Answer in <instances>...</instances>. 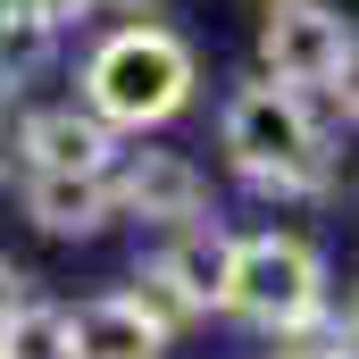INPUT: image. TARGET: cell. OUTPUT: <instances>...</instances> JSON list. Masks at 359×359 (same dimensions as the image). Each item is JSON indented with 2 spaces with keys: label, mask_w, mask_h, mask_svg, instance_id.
<instances>
[{
  "label": "cell",
  "mask_w": 359,
  "mask_h": 359,
  "mask_svg": "<svg viewBox=\"0 0 359 359\" xmlns=\"http://www.w3.org/2000/svg\"><path fill=\"white\" fill-rule=\"evenodd\" d=\"M25 292H34V276L17 268V259H0V318H8V309H17Z\"/></svg>",
  "instance_id": "13"
},
{
  "label": "cell",
  "mask_w": 359,
  "mask_h": 359,
  "mask_svg": "<svg viewBox=\"0 0 359 359\" xmlns=\"http://www.w3.org/2000/svg\"><path fill=\"white\" fill-rule=\"evenodd\" d=\"M351 192H359V184H351Z\"/></svg>",
  "instance_id": "19"
},
{
  "label": "cell",
  "mask_w": 359,
  "mask_h": 359,
  "mask_svg": "<svg viewBox=\"0 0 359 359\" xmlns=\"http://www.w3.org/2000/svg\"><path fill=\"white\" fill-rule=\"evenodd\" d=\"M17 217L50 243H92L117 226V184L109 176H67V168H25L17 176Z\"/></svg>",
  "instance_id": "9"
},
{
  "label": "cell",
  "mask_w": 359,
  "mask_h": 359,
  "mask_svg": "<svg viewBox=\"0 0 359 359\" xmlns=\"http://www.w3.org/2000/svg\"><path fill=\"white\" fill-rule=\"evenodd\" d=\"M8 151L17 168H67V176H109L126 134L92 109V100H50V109H25L8 126Z\"/></svg>",
  "instance_id": "7"
},
{
  "label": "cell",
  "mask_w": 359,
  "mask_h": 359,
  "mask_svg": "<svg viewBox=\"0 0 359 359\" xmlns=\"http://www.w3.org/2000/svg\"><path fill=\"white\" fill-rule=\"evenodd\" d=\"M0 100H8V92H0Z\"/></svg>",
  "instance_id": "18"
},
{
  "label": "cell",
  "mask_w": 359,
  "mask_h": 359,
  "mask_svg": "<svg viewBox=\"0 0 359 359\" xmlns=\"http://www.w3.org/2000/svg\"><path fill=\"white\" fill-rule=\"evenodd\" d=\"M326 100L343 109V126H359V25H351V42H343V67H334V84H326Z\"/></svg>",
  "instance_id": "11"
},
{
  "label": "cell",
  "mask_w": 359,
  "mask_h": 359,
  "mask_svg": "<svg viewBox=\"0 0 359 359\" xmlns=\"http://www.w3.org/2000/svg\"><path fill=\"white\" fill-rule=\"evenodd\" d=\"M343 42H351V17L334 0H268L259 8V76L309 92V100L334 84Z\"/></svg>",
  "instance_id": "5"
},
{
  "label": "cell",
  "mask_w": 359,
  "mask_h": 359,
  "mask_svg": "<svg viewBox=\"0 0 359 359\" xmlns=\"http://www.w3.org/2000/svg\"><path fill=\"white\" fill-rule=\"evenodd\" d=\"M76 84H84V100L117 126V134H159V126H176L184 109H192L201 59H192V42H184L176 25L126 17V25H109L84 50V76H76Z\"/></svg>",
  "instance_id": "2"
},
{
  "label": "cell",
  "mask_w": 359,
  "mask_h": 359,
  "mask_svg": "<svg viewBox=\"0 0 359 359\" xmlns=\"http://www.w3.org/2000/svg\"><path fill=\"white\" fill-rule=\"evenodd\" d=\"M226 318L259 326L268 343L284 334H309L326 318V251L292 226H259V234H234V301Z\"/></svg>",
  "instance_id": "3"
},
{
  "label": "cell",
  "mask_w": 359,
  "mask_h": 359,
  "mask_svg": "<svg viewBox=\"0 0 359 359\" xmlns=\"http://www.w3.org/2000/svg\"><path fill=\"white\" fill-rule=\"evenodd\" d=\"M217 151L234 184L251 201H276V209H301V201H326L334 192V151L309 117V92L276 84V76H251V84L226 92L217 109Z\"/></svg>",
  "instance_id": "1"
},
{
  "label": "cell",
  "mask_w": 359,
  "mask_h": 359,
  "mask_svg": "<svg viewBox=\"0 0 359 359\" xmlns=\"http://www.w3.org/2000/svg\"><path fill=\"white\" fill-rule=\"evenodd\" d=\"M251 8H268V0H251Z\"/></svg>",
  "instance_id": "17"
},
{
  "label": "cell",
  "mask_w": 359,
  "mask_h": 359,
  "mask_svg": "<svg viewBox=\"0 0 359 359\" xmlns=\"http://www.w3.org/2000/svg\"><path fill=\"white\" fill-rule=\"evenodd\" d=\"M17 8H34L42 25H59V34H67V25H84V17H100L109 0H17Z\"/></svg>",
  "instance_id": "12"
},
{
  "label": "cell",
  "mask_w": 359,
  "mask_h": 359,
  "mask_svg": "<svg viewBox=\"0 0 359 359\" xmlns=\"http://www.w3.org/2000/svg\"><path fill=\"white\" fill-rule=\"evenodd\" d=\"M142 284L176 309L184 326H192V318H226V301H234V234L217 226V209L168 226L159 251L142 259Z\"/></svg>",
  "instance_id": "4"
},
{
  "label": "cell",
  "mask_w": 359,
  "mask_h": 359,
  "mask_svg": "<svg viewBox=\"0 0 359 359\" xmlns=\"http://www.w3.org/2000/svg\"><path fill=\"white\" fill-rule=\"evenodd\" d=\"M334 334H343V343H359V292L343 301V318H334Z\"/></svg>",
  "instance_id": "14"
},
{
  "label": "cell",
  "mask_w": 359,
  "mask_h": 359,
  "mask_svg": "<svg viewBox=\"0 0 359 359\" xmlns=\"http://www.w3.org/2000/svg\"><path fill=\"white\" fill-rule=\"evenodd\" d=\"M109 184H117V217H134L151 234H168L184 217H209V168L184 159V151H117Z\"/></svg>",
  "instance_id": "8"
},
{
  "label": "cell",
  "mask_w": 359,
  "mask_h": 359,
  "mask_svg": "<svg viewBox=\"0 0 359 359\" xmlns=\"http://www.w3.org/2000/svg\"><path fill=\"white\" fill-rule=\"evenodd\" d=\"M268 359H326V351H301V334H284V351H268Z\"/></svg>",
  "instance_id": "15"
},
{
  "label": "cell",
  "mask_w": 359,
  "mask_h": 359,
  "mask_svg": "<svg viewBox=\"0 0 359 359\" xmlns=\"http://www.w3.org/2000/svg\"><path fill=\"white\" fill-rule=\"evenodd\" d=\"M343 359H359V343H351V351H343Z\"/></svg>",
  "instance_id": "16"
},
{
  "label": "cell",
  "mask_w": 359,
  "mask_h": 359,
  "mask_svg": "<svg viewBox=\"0 0 359 359\" xmlns=\"http://www.w3.org/2000/svg\"><path fill=\"white\" fill-rule=\"evenodd\" d=\"M0 359H76V326H67V309L25 292V301L0 318Z\"/></svg>",
  "instance_id": "10"
},
{
  "label": "cell",
  "mask_w": 359,
  "mask_h": 359,
  "mask_svg": "<svg viewBox=\"0 0 359 359\" xmlns=\"http://www.w3.org/2000/svg\"><path fill=\"white\" fill-rule=\"evenodd\" d=\"M67 326H76V359H168V343H176L184 318L134 276V284H117V292L76 301Z\"/></svg>",
  "instance_id": "6"
}]
</instances>
